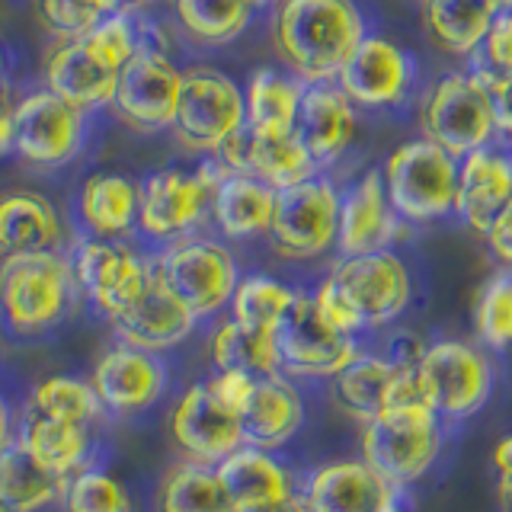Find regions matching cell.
<instances>
[{
	"label": "cell",
	"mask_w": 512,
	"mask_h": 512,
	"mask_svg": "<svg viewBox=\"0 0 512 512\" xmlns=\"http://www.w3.org/2000/svg\"><path fill=\"white\" fill-rule=\"evenodd\" d=\"M340 199L343 192L324 173L276 192V212L266 234L272 253L292 263H311L330 253L340 234Z\"/></svg>",
	"instance_id": "8fae6325"
},
{
	"label": "cell",
	"mask_w": 512,
	"mask_h": 512,
	"mask_svg": "<svg viewBox=\"0 0 512 512\" xmlns=\"http://www.w3.org/2000/svg\"><path fill=\"white\" fill-rule=\"evenodd\" d=\"M167 378L170 368L164 356L119 343L96 359L90 384L106 413H141L164 397Z\"/></svg>",
	"instance_id": "ffe728a7"
},
{
	"label": "cell",
	"mask_w": 512,
	"mask_h": 512,
	"mask_svg": "<svg viewBox=\"0 0 512 512\" xmlns=\"http://www.w3.org/2000/svg\"><path fill=\"white\" fill-rule=\"evenodd\" d=\"M42 23L55 32L58 39L84 36L103 16L125 7V0H36Z\"/></svg>",
	"instance_id": "f6af8a7d"
},
{
	"label": "cell",
	"mask_w": 512,
	"mask_h": 512,
	"mask_svg": "<svg viewBox=\"0 0 512 512\" xmlns=\"http://www.w3.org/2000/svg\"><path fill=\"white\" fill-rule=\"evenodd\" d=\"M61 215L55 202L32 189L0 192V256L61 250Z\"/></svg>",
	"instance_id": "f546056e"
},
{
	"label": "cell",
	"mask_w": 512,
	"mask_h": 512,
	"mask_svg": "<svg viewBox=\"0 0 512 512\" xmlns=\"http://www.w3.org/2000/svg\"><path fill=\"white\" fill-rule=\"evenodd\" d=\"M42 87L80 109L84 116H96V112L112 106L119 74L90 58L77 39H58L42 58Z\"/></svg>",
	"instance_id": "484cf974"
},
{
	"label": "cell",
	"mask_w": 512,
	"mask_h": 512,
	"mask_svg": "<svg viewBox=\"0 0 512 512\" xmlns=\"http://www.w3.org/2000/svg\"><path fill=\"white\" fill-rule=\"evenodd\" d=\"M80 48L103 64V68L122 74V68L132 61L144 45H148V23L132 7H122L116 13L103 16L100 23L90 26L84 36H74Z\"/></svg>",
	"instance_id": "60d3db41"
},
{
	"label": "cell",
	"mask_w": 512,
	"mask_h": 512,
	"mask_svg": "<svg viewBox=\"0 0 512 512\" xmlns=\"http://www.w3.org/2000/svg\"><path fill=\"white\" fill-rule=\"evenodd\" d=\"M308 410H304V394L298 381L288 375H263L256 378L253 391L240 410V426H244V445L266 448V452H282L298 432L304 429Z\"/></svg>",
	"instance_id": "cb8c5ba5"
},
{
	"label": "cell",
	"mask_w": 512,
	"mask_h": 512,
	"mask_svg": "<svg viewBox=\"0 0 512 512\" xmlns=\"http://www.w3.org/2000/svg\"><path fill=\"white\" fill-rule=\"evenodd\" d=\"M26 410L52 416V420H61V423L87 426V429H93V423H100L106 413V407L100 404V397L93 391V384L84 378H71V375H52L39 381L26 397Z\"/></svg>",
	"instance_id": "ab89813d"
},
{
	"label": "cell",
	"mask_w": 512,
	"mask_h": 512,
	"mask_svg": "<svg viewBox=\"0 0 512 512\" xmlns=\"http://www.w3.org/2000/svg\"><path fill=\"white\" fill-rule=\"evenodd\" d=\"M448 426L426 400L394 407L362 426V458L394 490H410L432 474L448 445Z\"/></svg>",
	"instance_id": "3957f363"
},
{
	"label": "cell",
	"mask_w": 512,
	"mask_h": 512,
	"mask_svg": "<svg viewBox=\"0 0 512 512\" xmlns=\"http://www.w3.org/2000/svg\"><path fill=\"white\" fill-rule=\"evenodd\" d=\"M493 474H496V500L503 512H512V432L493 448Z\"/></svg>",
	"instance_id": "c3c4849f"
},
{
	"label": "cell",
	"mask_w": 512,
	"mask_h": 512,
	"mask_svg": "<svg viewBox=\"0 0 512 512\" xmlns=\"http://www.w3.org/2000/svg\"><path fill=\"white\" fill-rule=\"evenodd\" d=\"M7 77H10V58H7V48L0 45V87H7Z\"/></svg>",
	"instance_id": "11a10c76"
},
{
	"label": "cell",
	"mask_w": 512,
	"mask_h": 512,
	"mask_svg": "<svg viewBox=\"0 0 512 512\" xmlns=\"http://www.w3.org/2000/svg\"><path fill=\"white\" fill-rule=\"evenodd\" d=\"M381 180L394 212L407 224H432L455 215L458 157L442 151L436 141L416 138L394 148L384 160Z\"/></svg>",
	"instance_id": "52a82bcc"
},
{
	"label": "cell",
	"mask_w": 512,
	"mask_h": 512,
	"mask_svg": "<svg viewBox=\"0 0 512 512\" xmlns=\"http://www.w3.org/2000/svg\"><path fill=\"white\" fill-rule=\"evenodd\" d=\"M304 80L279 68H256L247 77L244 103L250 132H295Z\"/></svg>",
	"instance_id": "e575fe53"
},
{
	"label": "cell",
	"mask_w": 512,
	"mask_h": 512,
	"mask_svg": "<svg viewBox=\"0 0 512 512\" xmlns=\"http://www.w3.org/2000/svg\"><path fill=\"white\" fill-rule=\"evenodd\" d=\"M423 138L436 141L452 157L487 148L496 138V93L474 71L442 74L420 112Z\"/></svg>",
	"instance_id": "30bf717a"
},
{
	"label": "cell",
	"mask_w": 512,
	"mask_h": 512,
	"mask_svg": "<svg viewBox=\"0 0 512 512\" xmlns=\"http://www.w3.org/2000/svg\"><path fill=\"white\" fill-rule=\"evenodd\" d=\"M148 4H157V0H125V7H132V10H141V7H148Z\"/></svg>",
	"instance_id": "6f0895ef"
},
{
	"label": "cell",
	"mask_w": 512,
	"mask_h": 512,
	"mask_svg": "<svg viewBox=\"0 0 512 512\" xmlns=\"http://www.w3.org/2000/svg\"><path fill=\"white\" fill-rule=\"evenodd\" d=\"M330 394L336 400V407L359 426L372 423L384 410L420 404L423 400L416 368L397 365L381 349H368V346L330 381Z\"/></svg>",
	"instance_id": "2e32d148"
},
{
	"label": "cell",
	"mask_w": 512,
	"mask_h": 512,
	"mask_svg": "<svg viewBox=\"0 0 512 512\" xmlns=\"http://www.w3.org/2000/svg\"><path fill=\"white\" fill-rule=\"evenodd\" d=\"M32 455H36L48 471H55L58 477H74L77 471L90 468V429L77 423H61L52 416L29 413L23 410L20 432H16Z\"/></svg>",
	"instance_id": "836d02e7"
},
{
	"label": "cell",
	"mask_w": 512,
	"mask_h": 512,
	"mask_svg": "<svg viewBox=\"0 0 512 512\" xmlns=\"http://www.w3.org/2000/svg\"><path fill=\"white\" fill-rule=\"evenodd\" d=\"M157 512H234L212 464L183 461L157 490Z\"/></svg>",
	"instance_id": "74e56055"
},
{
	"label": "cell",
	"mask_w": 512,
	"mask_h": 512,
	"mask_svg": "<svg viewBox=\"0 0 512 512\" xmlns=\"http://www.w3.org/2000/svg\"><path fill=\"white\" fill-rule=\"evenodd\" d=\"M487 240V250L500 269H512V199L503 205V212L490 221V228L480 234Z\"/></svg>",
	"instance_id": "7dc6e473"
},
{
	"label": "cell",
	"mask_w": 512,
	"mask_h": 512,
	"mask_svg": "<svg viewBox=\"0 0 512 512\" xmlns=\"http://www.w3.org/2000/svg\"><path fill=\"white\" fill-rule=\"evenodd\" d=\"M247 125L244 87L212 64L183 68V93L176 106L173 138L183 151L215 157Z\"/></svg>",
	"instance_id": "ba28073f"
},
{
	"label": "cell",
	"mask_w": 512,
	"mask_h": 512,
	"mask_svg": "<svg viewBox=\"0 0 512 512\" xmlns=\"http://www.w3.org/2000/svg\"><path fill=\"white\" fill-rule=\"evenodd\" d=\"M496 135L512 144V80L496 90Z\"/></svg>",
	"instance_id": "f907efd6"
},
{
	"label": "cell",
	"mask_w": 512,
	"mask_h": 512,
	"mask_svg": "<svg viewBox=\"0 0 512 512\" xmlns=\"http://www.w3.org/2000/svg\"><path fill=\"white\" fill-rule=\"evenodd\" d=\"M170 436L173 445L186 455V461L215 464L244 445L240 413L224 407L205 381L186 388L170 410Z\"/></svg>",
	"instance_id": "e0dca14e"
},
{
	"label": "cell",
	"mask_w": 512,
	"mask_h": 512,
	"mask_svg": "<svg viewBox=\"0 0 512 512\" xmlns=\"http://www.w3.org/2000/svg\"><path fill=\"white\" fill-rule=\"evenodd\" d=\"M416 80V58L384 36H365L336 77L352 103L365 109H391L407 100Z\"/></svg>",
	"instance_id": "ac0fdd59"
},
{
	"label": "cell",
	"mask_w": 512,
	"mask_h": 512,
	"mask_svg": "<svg viewBox=\"0 0 512 512\" xmlns=\"http://www.w3.org/2000/svg\"><path fill=\"white\" fill-rule=\"evenodd\" d=\"M298 493L311 512H378L394 487L365 458H336L304 474Z\"/></svg>",
	"instance_id": "603a6c76"
},
{
	"label": "cell",
	"mask_w": 512,
	"mask_h": 512,
	"mask_svg": "<svg viewBox=\"0 0 512 512\" xmlns=\"http://www.w3.org/2000/svg\"><path fill=\"white\" fill-rule=\"evenodd\" d=\"M228 176L215 157H205L199 167H164L141 180L138 231L148 244L167 247L173 240L199 234L212 221V199L218 183Z\"/></svg>",
	"instance_id": "277c9868"
},
{
	"label": "cell",
	"mask_w": 512,
	"mask_h": 512,
	"mask_svg": "<svg viewBox=\"0 0 512 512\" xmlns=\"http://www.w3.org/2000/svg\"><path fill=\"white\" fill-rule=\"evenodd\" d=\"M80 295L71 256L61 250L0 256V320L13 336H42L68 317Z\"/></svg>",
	"instance_id": "7a4b0ae2"
},
{
	"label": "cell",
	"mask_w": 512,
	"mask_h": 512,
	"mask_svg": "<svg viewBox=\"0 0 512 512\" xmlns=\"http://www.w3.org/2000/svg\"><path fill=\"white\" fill-rule=\"evenodd\" d=\"M484 84L496 93L506 80H512V10H500L493 16L484 42L471 55V68Z\"/></svg>",
	"instance_id": "ee69618b"
},
{
	"label": "cell",
	"mask_w": 512,
	"mask_h": 512,
	"mask_svg": "<svg viewBox=\"0 0 512 512\" xmlns=\"http://www.w3.org/2000/svg\"><path fill=\"white\" fill-rule=\"evenodd\" d=\"M410 224L394 212L384 192L381 170H365L340 199V234L336 250L340 256H359L375 250H394L407 237Z\"/></svg>",
	"instance_id": "44dd1931"
},
{
	"label": "cell",
	"mask_w": 512,
	"mask_h": 512,
	"mask_svg": "<svg viewBox=\"0 0 512 512\" xmlns=\"http://www.w3.org/2000/svg\"><path fill=\"white\" fill-rule=\"evenodd\" d=\"M141 183L116 170H96L77 189V221L87 237L128 240L138 231Z\"/></svg>",
	"instance_id": "f1b7e54d"
},
{
	"label": "cell",
	"mask_w": 512,
	"mask_h": 512,
	"mask_svg": "<svg viewBox=\"0 0 512 512\" xmlns=\"http://www.w3.org/2000/svg\"><path fill=\"white\" fill-rule=\"evenodd\" d=\"M205 384L212 388V394L221 400L224 407H231L234 413H240L247 404L250 391H253L256 378L247 375V372H231V368H228V372H215L212 378H205Z\"/></svg>",
	"instance_id": "bcb514c9"
},
{
	"label": "cell",
	"mask_w": 512,
	"mask_h": 512,
	"mask_svg": "<svg viewBox=\"0 0 512 512\" xmlns=\"http://www.w3.org/2000/svg\"><path fill=\"white\" fill-rule=\"evenodd\" d=\"M71 266L80 295L106 320H112L151 282L154 253H141L128 240L84 237L71 253Z\"/></svg>",
	"instance_id": "9a60e30c"
},
{
	"label": "cell",
	"mask_w": 512,
	"mask_h": 512,
	"mask_svg": "<svg viewBox=\"0 0 512 512\" xmlns=\"http://www.w3.org/2000/svg\"><path fill=\"white\" fill-rule=\"evenodd\" d=\"M13 116H16V96L10 87H0V160L13 154Z\"/></svg>",
	"instance_id": "681fc988"
},
{
	"label": "cell",
	"mask_w": 512,
	"mask_h": 512,
	"mask_svg": "<svg viewBox=\"0 0 512 512\" xmlns=\"http://www.w3.org/2000/svg\"><path fill=\"white\" fill-rule=\"evenodd\" d=\"M90 116L64 103L52 90L36 87L16 96L13 154L36 170H61L84 154Z\"/></svg>",
	"instance_id": "7c38bea8"
},
{
	"label": "cell",
	"mask_w": 512,
	"mask_h": 512,
	"mask_svg": "<svg viewBox=\"0 0 512 512\" xmlns=\"http://www.w3.org/2000/svg\"><path fill=\"white\" fill-rule=\"evenodd\" d=\"M64 512H135L128 490L100 468H84L61 490Z\"/></svg>",
	"instance_id": "7bdbcfd3"
},
{
	"label": "cell",
	"mask_w": 512,
	"mask_h": 512,
	"mask_svg": "<svg viewBox=\"0 0 512 512\" xmlns=\"http://www.w3.org/2000/svg\"><path fill=\"white\" fill-rule=\"evenodd\" d=\"M269 36L288 74L304 84H336L368 32L356 0H282Z\"/></svg>",
	"instance_id": "6da1fadb"
},
{
	"label": "cell",
	"mask_w": 512,
	"mask_h": 512,
	"mask_svg": "<svg viewBox=\"0 0 512 512\" xmlns=\"http://www.w3.org/2000/svg\"><path fill=\"white\" fill-rule=\"evenodd\" d=\"M423 29L429 42L445 55L471 58L484 42L500 7L493 0H420Z\"/></svg>",
	"instance_id": "1f68e13d"
},
{
	"label": "cell",
	"mask_w": 512,
	"mask_h": 512,
	"mask_svg": "<svg viewBox=\"0 0 512 512\" xmlns=\"http://www.w3.org/2000/svg\"><path fill=\"white\" fill-rule=\"evenodd\" d=\"M109 324L116 330L119 343L164 356V352L183 346L189 340L199 320L180 298L170 292L167 282L160 279L157 263H154L151 282L144 285V292L128 304L119 317H112Z\"/></svg>",
	"instance_id": "7402d4cb"
},
{
	"label": "cell",
	"mask_w": 512,
	"mask_h": 512,
	"mask_svg": "<svg viewBox=\"0 0 512 512\" xmlns=\"http://www.w3.org/2000/svg\"><path fill=\"white\" fill-rule=\"evenodd\" d=\"M279 4H282V0H253L256 10H276Z\"/></svg>",
	"instance_id": "9f6ffc18"
},
{
	"label": "cell",
	"mask_w": 512,
	"mask_h": 512,
	"mask_svg": "<svg viewBox=\"0 0 512 512\" xmlns=\"http://www.w3.org/2000/svg\"><path fill=\"white\" fill-rule=\"evenodd\" d=\"M493 4L500 7V10H512V0H493Z\"/></svg>",
	"instance_id": "680465c9"
},
{
	"label": "cell",
	"mask_w": 512,
	"mask_h": 512,
	"mask_svg": "<svg viewBox=\"0 0 512 512\" xmlns=\"http://www.w3.org/2000/svg\"><path fill=\"white\" fill-rule=\"evenodd\" d=\"M496 359L477 340H432L416 362L423 400L448 426L464 423L490 404L496 391Z\"/></svg>",
	"instance_id": "5b68a950"
},
{
	"label": "cell",
	"mask_w": 512,
	"mask_h": 512,
	"mask_svg": "<svg viewBox=\"0 0 512 512\" xmlns=\"http://www.w3.org/2000/svg\"><path fill=\"white\" fill-rule=\"evenodd\" d=\"M215 160L228 173L256 176L276 192L298 186L320 173L314 157L295 132H250L247 125L231 141H224Z\"/></svg>",
	"instance_id": "d6986e66"
},
{
	"label": "cell",
	"mask_w": 512,
	"mask_h": 512,
	"mask_svg": "<svg viewBox=\"0 0 512 512\" xmlns=\"http://www.w3.org/2000/svg\"><path fill=\"white\" fill-rule=\"evenodd\" d=\"M327 279L352 311V317L359 320L365 340L397 327V320L407 314L416 292L413 272L400 260L397 250L340 256L327 272Z\"/></svg>",
	"instance_id": "8992f818"
},
{
	"label": "cell",
	"mask_w": 512,
	"mask_h": 512,
	"mask_svg": "<svg viewBox=\"0 0 512 512\" xmlns=\"http://www.w3.org/2000/svg\"><path fill=\"white\" fill-rule=\"evenodd\" d=\"M240 512H311L304 506L301 493L288 496V500H279V503H269V506H256V509H240Z\"/></svg>",
	"instance_id": "816d5d0a"
},
{
	"label": "cell",
	"mask_w": 512,
	"mask_h": 512,
	"mask_svg": "<svg viewBox=\"0 0 512 512\" xmlns=\"http://www.w3.org/2000/svg\"><path fill=\"white\" fill-rule=\"evenodd\" d=\"M208 349H212L215 372H228L231 368V372H247L253 378L279 372L276 333L240 327L234 317L218 320L212 330V340H208Z\"/></svg>",
	"instance_id": "8d00e7d4"
},
{
	"label": "cell",
	"mask_w": 512,
	"mask_h": 512,
	"mask_svg": "<svg viewBox=\"0 0 512 512\" xmlns=\"http://www.w3.org/2000/svg\"><path fill=\"white\" fill-rule=\"evenodd\" d=\"M276 212V189L247 173H228L215 189L212 224L224 240L266 237Z\"/></svg>",
	"instance_id": "4dcf8cb0"
},
{
	"label": "cell",
	"mask_w": 512,
	"mask_h": 512,
	"mask_svg": "<svg viewBox=\"0 0 512 512\" xmlns=\"http://www.w3.org/2000/svg\"><path fill=\"white\" fill-rule=\"evenodd\" d=\"M13 413H10V404L4 400V394H0V448H7L13 442Z\"/></svg>",
	"instance_id": "f5cc1de1"
},
{
	"label": "cell",
	"mask_w": 512,
	"mask_h": 512,
	"mask_svg": "<svg viewBox=\"0 0 512 512\" xmlns=\"http://www.w3.org/2000/svg\"><path fill=\"white\" fill-rule=\"evenodd\" d=\"M295 298L298 288L276 276H266V272H253V276H240L234 298L228 304V317H234L240 327L276 333Z\"/></svg>",
	"instance_id": "f35d334b"
},
{
	"label": "cell",
	"mask_w": 512,
	"mask_h": 512,
	"mask_svg": "<svg viewBox=\"0 0 512 512\" xmlns=\"http://www.w3.org/2000/svg\"><path fill=\"white\" fill-rule=\"evenodd\" d=\"M279 372L292 381H333L365 349V340L333 330L314 308L311 292H301L276 327Z\"/></svg>",
	"instance_id": "5bb4252c"
},
{
	"label": "cell",
	"mask_w": 512,
	"mask_h": 512,
	"mask_svg": "<svg viewBox=\"0 0 512 512\" xmlns=\"http://www.w3.org/2000/svg\"><path fill=\"white\" fill-rule=\"evenodd\" d=\"M183 93V68L167 48L148 45L125 64L109 112L138 135L170 132Z\"/></svg>",
	"instance_id": "4fadbf2b"
},
{
	"label": "cell",
	"mask_w": 512,
	"mask_h": 512,
	"mask_svg": "<svg viewBox=\"0 0 512 512\" xmlns=\"http://www.w3.org/2000/svg\"><path fill=\"white\" fill-rule=\"evenodd\" d=\"M295 135L324 173L356 138V103L336 84H308L301 96Z\"/></svg>",
	"instance_id": "4316f807"
},
{
	"label": "cell",
	"mask_w": 512,
	"mask_h": 512,
	"mask_svg": "<svg viewBox=\"0 0 512 512\" xmlns=\"http://www.w3.org/2000/svg\"><path fill=\"white\" fill-rule=\"evenodd\" d=\"M378 512H413V506H410V496L404 493V490H394L388 500H384L381 506H378Z\"/></svg>",
	"instance_id": "db71d44e"
},
{
	"label": "cell",
	"mask_w": 512,
	"mask_h": 512,
	"mask_svg": "<svg viewBox=\"0 0 512 512\" xmlns=\"http://www.w3.org/2000/svg\"><path fill=\"white\" fill-rule=\"evenodd\" d=\"M215 471L234 512L288 500V496L298 493V480H301L282 461L279 452H266V448L256 445H240L237 452L215 464Z\"/></svg>",
	"instance_id": "83f0119b"
},
{
	"label": "cell",
	"mask_w": 512,
	"mask_h": 512,
	"mask_svg": "<svg viewBox=\"0 0 512 512\" xmlns=\"http://www.w3.org/2000/svg\"><path fill=\"white\" fill-rule=\"evenodd\" d=\"M512 199V154L493 148H477L458 160L455 218L474 234H484L490 221Z\"/></svg>",
	"instance_id": "d4e9b609"
},
{
	"label": "cell",
	"mask_w": 512,
	"mask_h": 512,
	"mask_svg": "<svg viewBox=\"0 0 512 512\" xmlns=\"http://www.w3.org/2000/svg\"><path fill=\"white\" fill-rule=\"evenodd\" d=\"M160 279L180 298L196 320H212L228 311L240 282V263L234 250L218 237L189 234L154 253Z\"/></svg>",
	"instance_id": "9c48e42d"
},
{
	"label": "cell",
	"mask_w": 512,
	"mask_h": 512,
	"mask_svg": "<svg viewBox=\"0 0 512 512\" xmlns=\"http://www.w3.org/2000/svg\"><path fill=\"white\" fill-rule=\"evenodd\" d=\"M477 343L493 356L512 352V269H496L474 301Z\"/></svg>",
	"instance_id": "b9f144b4"
},
{
	"label": "cell",
	"mask_w": 512,
	"mask_h": 512,
	"mask_svg": "<svg viewBox=\"0 0 512 512\" xmlns=\"http://www.w3.org/2000/svg\"><path fill=\"white\" fill-rule=\"evenodd\" d=\"M253 0H173L180 36L202 48H221L240 39L253 23Z\"/></svg>",
	"instance_id": "d590c367"
},
{
	"label": "cell",
	"mask_w": 512,
	"mask_h": 512,
	"mask_svg": "<svg viewBox=\"0 0 512 512\" xmlns=\"http://www.w3.org/2000/svg\"><path fill=\"white\" fill-rule=\"evenodd\" d=\"M64 484L68 480L48 471L20 439L0 448V512H42L58 500Z\"/></svg>",
	"instance_id": "d6a6232c"
}]
</instances>
